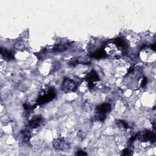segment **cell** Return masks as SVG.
Instances as JSON below:
<instances>
[{"mask_svg":"<svg viewBox=\"0 0 156 156\" xmlns=\"http://www.w3.org/2000/svg\"><path fill=\"white\" fill-rule=\"evenodd\" d=\"M42 118L40 116H37L34 117L30 121H29V126L31 128H36L38 127L40 124L41 123Z\"/></svg>","mask_w":156,"mask_h":156,"instance_id":"obj_3","label":"cell"},{"mask_svg":"<svg viewBox=\"0 0 156 156\" xmlns=\"http://www.w3.org/2000/svg\"><path fill=\"white\" fill-rule=\"evenodd\" d=\"M1 54L2 55H3L4 57L5 58H7L9 60H10V59H12L13 58V54L12 53L9 51H7L6 49H2V51H1Z\"/></svg>","mask_w":156,"mask_h":156,"instance_id":"obj_4","label":"cell"},{"mask_svg":"<svg viewBox=\"0 0 156 156\" xmlns=\"http://www.w3.org/2000/svg\"><path fill=\"white\" fill-rule=\"evenodd\" d=\"M53 146L54 148L57 150L64 151L69 147V143L63 138H57L53 141Z\"/></svg>","mask_w":156,"mask_h":156,"instance_id":"obj_2","label":"cell"},{"mask_svg":"<svg viewBox=\"0 0 156 156\" xmlns=\"http://www.w3.org/2000/svg\"><path fill=\"white\" fill-rule=\"evenodd\" d=\"M77 86L76 83L71 79L65 78L63 81L62 83V89L63 91L68 92V91H74L76 90Z\"/></svg>","mask_w":156,"mask_h":156,"instance_id":"obj_1","label":"cell"}]
</instances>
